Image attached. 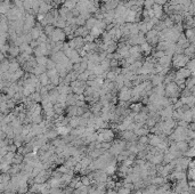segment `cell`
<instances>
[{"label":"cell","mask_w":195,"mask_h":194,"mask_svg":"<svg viewBox=\"0 0 195 194\" xmlns=\"http://www.w3.org/2000/svg\"><path fill=\"white\" fill-rule=\"evenodd\" d=\"M80 179H81V183H82V185H83V186L89 187L91 184H93L91 179L89 178L88 176H82V177H80Z\"/></svg>","instance_id":"24"},{"label":"cell","mask_w":195,"mask_h":194,"mask_svg":"<svg viewBox=\"0 0 195 194\" xmlns=\"http://www.w3.org/2000/svg\"><path fill=\"white\" fill-rule=\"evenodd\" d=\"M31 73L36 74L37 77H40V75L43 74V73H47V67L43 66V65H37V66L31 71Z\"/></svg>","instance_id":"9"},{"label":"cell","mask_w":195,"mask_h":194,"mask_svg":"<svg viewBox=\"0 0 195 194\" xmlns=\"http://www.w3.org/2000/svg\"><path fill=\"white\" fill-rule=\"evenodd\" d=\"M180 88L175 81L168 83L166 86V97L168 98H177L180 95Z\"/></svg>","instance_id":"1"},{"label":"cell","mask_w":195,"mask_h":194,"mask_svg":"<svg viewBox=\"0 0 195 194\" xmlns=\"http://www.w3.org/2000/svg\"><path fill=\"white\" fill-rule=\"evenodd\" d=\"M110 65H111V69H115V67L119 66V61L118 60H111L110 61Z\"/></svg>","instance_id":"31"},{"label":"cell","mask_w":195,"mask_h":194,"mask_svg":"<svg viewBox=\"0 0 195 194\" xmlns=\"http://www.w3.org/2000/svg\"><path fill=\"white\" fill-rule=\"evenodd\" d=\"M24 158H25V155H23L21 153H16L14 160H13V164H21L24 161Z\"/></svg>","instance_id":"23"},{"label":"cell","mask_w":195,"mask_h":194,"mask_svg":"<svg viewBox=\"0 0 195 194\" xmlns=\"http://www.w3.org/2000/svg\"><path fill=\"white\" fill-rule=\"evenodd\" d=\"M39 81H40V83H41L42 86H47V85L50 83V78L48 77L47 73H43V74H41L39 77Z\"/></svg>","instance_id":"18"},{"label":"cell","mask_w":195,"mask_h":194,"mask_svg":"<svg viewBox=\"0 0 195 194\" xmlns=\"http://www.w3.org/2000/svg\"><path fill=\"white\" fill-rule=\"evenodd\" d=\"M78 0H65L63 2V6L66 7L69 10H73L74 8H77V5H78Z\"/></svg>","instance_id":"12"},{"label":"cell","mask_w":195,"mask_h":194,"mask_svg":"<svg viewBox=\"0 0 195 194\" xmlns=\"http://www.w3.org/2000/svg\"><path fill=\"white\" fill-rule=\"evenodd\" d=\"M71 130H72V129H71L70 127H57V131H58V135H59V136L69 135Z\"/></svg>","instance_id":"22"},{"label":"cell","mask_w":195,"mask_h":194,"mask_svg":"<svg viewBox=\"0 0 195 194\" xmlns=\"http://www.w3.org/2000/svg\"><path fill=\"white\" fill-rule=\"evenodd\" d=\"M189 57L186 56L185 54H177L175 55L172 58V65L177 69H181V67H185L187 65V63L189 62Z\"/></svg>","instance_id":"3"},{"label":"cell","mask_w":195,"mask_h":194,"mask_svg":"<svg viewBox=\"0 0 195 194\" xmlns=\"http://www.w3.org/2000/svg\"><path fill=\"white\" fill-rule=\"evenodd\" d=\"M116 77H118V74H116V73L114 72V71H113V70H110V71H107V72H106V79H107L108 81L115 82Z\"/></svg>","instance_id":"20"},{"label":"cell","mask_w":195,"mask_h":194,"mask_svg":"<svg viewBox=\"0 0 195 194\" xmlns=\"http://www.w3.org/2000/svg\"><path fill=\"white\" fill-rule=\"evenodd\" d=\"M49 194H64V190L62 187H53L50 188Z\"/></svg>","instance_id":"29"},{"label":"cell","mask_w":195,"mask_h":194,"mask_svg":"<svg viewBox=\"0 0 195 194\" xmlns=\"http://www.w3.org/2000/svg\"><path fill=\"white\" fill-rule=\"evenodd\" d=\"M112 144H113L112 142H102V149H104L105 151H108L111 149Z\"/></svg>","instance_id":"30"},{"label":"cell","mask_w":195,"mask_h":194,"mask_svg":"<svg viewBox=\"0 0 195 194\" xmlns=\"http://www.w3.org/2000/svg\"><path fill=\"white\" fill-rule=\"evenodd\" d=\"M181 120L186 121V122H188V123L192 122V120H193V111H192V110H188V111H186V112H184Z\"/></svg>","instance_id":"17"},{"label":"cell","mask_w":195,"mask_h":194,"mask_svg":"<svg viewBox=\"0 0 195 194\" xmlns=\"http://www.w3.org/2000/svg\"><path fill=\"white\" fill-rule=\"evenodd\" d=\"M46 137L49 139V141H54L55 138H57L58 136V131H57V128H54V129H48L47 133H46Z\"/></svg>","instance_id":"10"},{"label":"cell","mask_w":195,"mask_h":194,"mask_svg":"<svg viewBox=\"0 0 195 194\" xmlns=\"http://www.w3.org/2000/svg\"><path fill=\"white\" fill-rule=\"evenodd\" d=\"M30 97V99L32 101V102H34V103H41V101H42V96H41V94L40 93H38V91H36L34 94H32Z\"/></svg>","instance_id":"19"},{"label":"cell","mask_w":195,"mask_h":194,"mask_svg":"<svg viewBox=\"0 0 195 194\" xmlns=\"http://www.w3.org/2000/svg\"><path fill=\"white\" fill-rule=\"evenodd\" d=\"M97 18L96 17H90L89 20H87V23H86V28L88 30H93L95 26H96V24H97Z\"/></svg>","instance_id":"15"},{"label":"cell","mask_w":195,"mask_h":194,"mask_svg":"<svg viewBox=\"0 0 195 194\" xmlns=\"http://www.w3.org/2000/svg\"><path fill=\"white\" fill-rule=\"evenodd\" d=\"M131 194H143V191L142 190H135V191H132Z\"/></svg>","instance_id":"34"},{"label":"cell","mask_w":195,"mask_h":194,"mask_svg":"<svg viewBox=\"0 0 195 194\" xmlns=\"http://www.w3.org/2000/svg\"><path fill=\"white\" fill-rule=\"evenodd\" d=\"M180 194H191L188 191H185V192H183V193H180Z\"/></svg>","instance_id":"35"},{"label":"cell","mask_w":195,"mask_h":194,"mask_svg":"<svg viewBox=\"0 0 195 194\" xmlns=\"http://www.w3.org/2000/svg\"><path fill=\"white\" fill-rule=\"evenodd\" d=\"M131 97H132V90L131 88H128L126 86L118 93V98L120 102H130Z\"/></svg>","instance_id":"4"},{"label":"cell","mask_w":195,"mask_h":194,"mask_svg":"<svg viewBox=\"0 0 195 194\" xmlns=\"http://www.w3.org/2000/svg\"><path fill=\"white\" fill-rule=\"evenodd\" d=\"M37 60V63H38V65H43V66H46V64H47V62L49 58H47L46 56H39V57H36Z\"/></svg>","instance_id":"25"},{"label":"cell","mask_w":195,"mask_h":194,"mask_svg":"<svg viewBox=\"0 0 195 194\" xmlns=\"http://www.w3.org/2000/svg\"><path fill=\"white\" fill-rule=\"evenodd\" d=\"M116 193L118 194H131V191H130L129 188H127V187L120 186L116 188Z\"/></svg>","instance_id":"26"},{"label":"cell","mask_w":195,"mask_h":194,"mask_svg":"<svg viewBox=\"0 0 195 194\" xmlns=\"http://www.w3.org/2000/svg\"><path fill=\"white\" fill-rule=\"evenodd\" d=\"M158 63L163 67H170V65L172 64V57L168 56V55H164L163 57H161L160 60H158Z\"/></svg>","instance_id":"7"},{"label":"cell","mask_w":195,"mask_h":194,"mask_svg":"<svg viewBox=\"0 0 195 194\" xmlns=\"http://www.w3.org/2000/svg\"><path fill=\"white\" fill-rule=\"evenodd\" d=\"M98 141L101 142H112L114 139V131L110 128H101L98 129Z\"/></svg>","instance_id":"2"},{"label":"cell","mask_w":195,"mask_h":194,"mask_svg":"<svg viewBox=\"0 0 195 194\" xmlns=\"http://www.w3.org/2000/svg\"><path fill=\"white\" fill-rule=\"evenodd\" d=\"M46 67H47V71H48V70H54V69H56V62L53 61L51 58H49L48 62H47V64H46Z\"/></svg>","instance_id":"28"},{"label":"cell","mask_w":195,"mask_h":194,"mask_svg":"<svg viewBox=\"0 0 195 194\" xmlns=\"http://www.w3.org/2000/svg\"><path fill=\"white\" fill-rule=\"evenodd\" d=\"M87 103H86V101H77V103H75V106H86Z\"/></svg>","instance_id":"32"},{"label":"cell","mask_w":195,"mask_h":194,"mask_svg":"<svg viewBox=\"0 0 195 194\" xmlns=\"http://www.w3.org/2000/svg\"><path fill=\"white\" fill-rule=\"evenodd\" d=\"M180 101L185 105L189 106L191 109H193L195 106V95H191V96H188V97H181Z\"/></svg>","instance_id":"8"},{"label":"cell","mask_w":195,"mask_h":194,"mask_svg":"<svg viewBox=\"0 0 195 194\" xmlns=\"http://www.w3.org/2000/svg\"><path fill=\"white\" fill-rule=\"evenodd\" d=\"M166 183V179L164 177H162V176H154V177H152L151 178V184H154V185H163Z\"/></svg>","instance_id":"13"},{"label":"cell","mask_w":195,"mask_h":194,"mask_svg":"<svg viewBox=\"0 0 195 194\" xmlns=\"http://www.w3.org/2000/svg\"><path fill=\"white\" fill-rule=\"evenodd\" d=\"M140 48H142V52L145 53L146 55H148V54L152 52V46H151V44L147 42V41L144 42L143 45H140Z\"/></svg>","instance_id":"21"},{"label":"cell","mask_w":195,"mask_h":194,"mask_svg":"<svg viewBox=\"0 0 195 194\" xmlns=\"http://www.w3.org/2000/svg\"><path fill=\"white\" fill-rule=\"evenodd\" d=\"M176 146L179 152H181L183 154H185L188 150V144L186 143V141H181V142H177L176 143Z\"/></svg>","instance_id":"11"},{"label":"cell","mask_w":195,"mask_h":194,"mask_svg":"<svg viewBox=\"0 0 195 194\" xmlns=\"http://www.w3.org/2000/svg\"><path fill=\"white\" fill-rule=\"evenodd\" d=\"M53 42H62L63 40L65 39V32L63 29H58L56 28L55 31L53 32V34H51L50 37H49Z\"/></svg>","instance_id":"6"},{"label":"cell","mask_w":195,"mask_h":194,"mask_svg":"<svg viewBox=\"0 0 195 194\" xmlns=\"http://www.w3.org/2000/svg\"><path fill=\"white\" fill-rule=\"evenodd\" d=\"M189 77H192V71L187 69V67H181L178 69V71L176 72V80H181V81H186V79H188Z\"/></svg>","instance_id":"5"},{"label":"cell","mask_w":195,"mask_h":194,"mask_svg":"<svg viewBox=\"0 0 195 194\" xmlns=\"http://www.w3.org/2000/svg\"><path fill=\"white\" fill-rule=\"evenodd\" d=\"M138 142L140 143V144H144V145H150V137H148V135L147 136L138 137Z\"/></svg>","instance_id":"27"},{"label":"cell","mask_w":195,"mask_h":194,"mask_svg":"<svg viewBox=\"0 0 195 194\" xmlns=\"http://www.w3.org/2000/svg\"><path fill=\"white\" fill-rule=\"evenodd\" d=\"M188 127H189V129H192L193 131H195V121H194V122H192V123H191Z\"/></svg>","instance_id":"33"},{"label":"cell","mask_w":195,"mask_h":194,"mask_svg":"<svg viewBox=\"0 0 195 194\" xmlns=\"http://www.w3.org/2000/svg\"><path fill=\"white\" fill-rule=\"evenodd\" d=\"M129 107H130V111H132V112H135V113H139L143 110L144 105H143V103H137V102H136V103H132Z\"/></svg>","instance_id":"14"},{"label":"cell","mask_w":195,"mask_h":194,"mask_svg":"<svg viewBox=\"0 0 195 194\" xmlns=\"http://www.w3.org/2000/svg\"><path fill=\"white\" fill-rule=\"evenodd\" d=\"M28 194H39V193H34V192H29Z\"/></svg>","instance_id":"36"},{"label":"cell","mask_w":195,"mask_h":194,"mask_svg":"<svg viewBox=\"0 0 195 194\" xmlns=\"http://www.w3.org/2000/svg\"><path fill=\"white\" fill-rule=\"evenodd\" d=\"M77 110H78V106H67L66 107V115L72 118V117H78L77 115Z\"/></svg>","instance_id":"16"}]
</instances>
